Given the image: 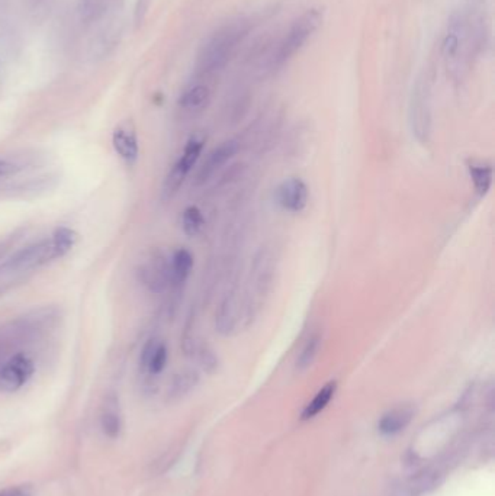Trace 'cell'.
Returning <instances> with one entry per match:
<instances>
[{
	"label": "cell",
	"mask_w": 495,
	"mask_h": 496,
	"mask_svg": "<svg viewBox=\"0 0 495 496\" xmlns=\"http://www.w3.org/2000/svg\"><path fill=\"white\" fill-rule=\"evenodd\" d=\"M276 273V259L270 248L264 247L256 253L252 267L249 282L244 294V302L241 308V321L245 326H250L259 315L264 299L274 286Z\"/></svg>",
	"instance_id": "obj_2"
},
{
	"label": "cell",
	"mask_w": 495,
	"mask_h": 496,
	"mask_svg": "<svg viewBox=\"0 0 495 496\" xmlns=\"http://www.w3.org/2000/svg\"><path fill=\"white\" fill-rule=\"evenodd\" d=\"M238 150H240V142L237 140L226 141L219 147L214 148V150L208 154L207 160L200 167V170H197L195 176V185L202 186L208 183L218 171H221L230 163V160L238 153Z\"/></svg>",
	"instance_id": "obj_9"
},
{
	"label": "cell",
	"mask_w": 495,
	"mask_h": 496,
	"mask_svg": "<svg viewBox=\"0 0 495 496\" xmlns=\"http://www.w3.org/2000/svg\"><path fill=\"white\" fill-rule=\"evenodd\" d=\"M112 144L116 154L127 164H134L138 159V137L134 122L123 119L112 132Z\"/></svg>",
	"instance_id": "obj_12"
},
{
	"label": "cell",
	"mask_w": 495,
	"mask_h": 496,
	"mask_svg": "<svg viewBox=\"0 0 495 496\" xmlns=\"http://www.w3.org/2000/svg\"><path fill=\"white\" fill-rule=\"evenodd\" d=\"M468 171L471 180L474 183V187L478 194L484 196L488 193L492 185V167L491 164L487 163H479V161H471L468 164Z\"/></svg>",
	"instance_id": "obj_17"
},
{
	"label": "cell",
	"mask_w": 495,
	"mask_h": 496,
	"mask_svg": "<svg viewBox=\"0 0 495 496\" xmlns=\"http://www.w3.org/2000/svg\"><path fill=\"white\" fill-rule=\"evenodd\" d=\"M321 345H323V337H321L319 334H312L305 341L298 359H296V367L301 368V370L308 368L315 361V359L318 357V353L321 350Z\"/></svg>",
	"instance_id": "obj_22"
},
{
	"label": "cell",
	"mask_w": 495,
	"mask_h": 496,
	"mask_svg": "<svg viewBox=\"0 0 495 496\" xmlns=\"http://www.w3.org/2000/svg\"><path fill=\"white\" fill-rule=\"evenodd\" d=\"M4 293V290H0V294H2Z\"/></svg>",
	"instance_id": "obj_31"
},
{
	"label": "cell",
	"mask_w": 495,
	"mask_h": 496,
	"mask_svg": "<svg viewBox=\"0 0 495 496\" xmlns=\"http://www.w3.org/2000/svg\"><path fill=\"white\" fill-rule=\"evenodd\" d=\"M182 228L188 237H196L205 228V216L197 206H188L182 213Z\"/></svg>",
	"instance_id": "obj_20"
},
{
	"label": "cell",
	"mask_w": 495,
	"mask_h": 496,
	"mask_svg": "<svg viewBox=\"0 0 495 496\" xmlns=\"http://www.w3.org/2000/svg\"><path fill=\"white\" fill-rule=\"evenodd\" d=\"M160 340H156V338H152V340H148L145 342V345L142 347V352H141V357H140V363H141V367L145 370L148 361H150L154 350H156V347L159 345Z\"/></svg>",
	"instance_id": "obj_26"
},
{
	"label": "cell",
	"mask_w": 495,
	"mask_h": 496,
	"mask_svg": "<svg viewBox=\"0 0 495 496\" xmlns=\"http://www.w3.org/2000/svg\"><path fill=\"white\" fill-rule=\"evenodd\" d=\"M153 4V0H137L135 2V9H134V20L137 27H141L144 23L148 11H150V6Z\"/></svg>",
	"instance_id": "obj_25"
},
{
	"label": "cell",
	"mask_w": 495,
	"mask_h": 496,
	"mask_svg": "<svg viewBox=\"0 0 495 496\" xmlns=\"http://www.w3.org/2000/svg\"><path fill=\"white\" fill-rule=\"evenodd\" d=\"M35 2H37V4H38V2H41V0H35Z\"/></svg>",
	"instance_id": "obj_30"
},
{
	"label": "cell",
	"mask_w": 495,
	"mask_h": 496,
	"mask_svg": "<svg viewBox=\"0 0 495 496\" xmlns=\"http://www.w3.org/2000/svg\"><path fill=\"white\" fill-rule=\"evenodd\" d=\"M193 268V256L186 248H178L170 259V275L171 285L182 286L188 280L190 271Z\"/></svg>",
	"instance_id": "obj_14"
},
{
	"label": "cell",
	"mask_w": 495,
	"mask_h": 496,
	"mask_svg": "<svg viewBox=\"0 0 495 496\" xmlns=\"http://www.w3.org/2000/svg\"><path fill=\"white\" fill-rule=\"evenodd\" d=\"M19 170V167L8 160H0V178H6L11 175H15V173Z\"/></svg>",
	"instance_id": "obj_29"
},
{
	"label": "cell",
	"mask_w": 495,
	"mask_h": 496,
	"mask_svg": "<svg viewBox=\"0 0 495 496\" xmlns=\"http://www.w3.org/2000/svg\"><path fill=\"white\" fill-rule=\"evenodd\" d=\"M323 11L312 8L296 19L278 48L276 56L274 57V66L282 67L298 53L323 23Z\"/></svg>",
	"instance_id": "obj_4"
},
{
	"label": "cell",
	"mask_w": 495,
	"mask_h": 496,
	"mask_svg": "<svg viewBox=\"0 0 495 496\" xmlns=\"http://www.w3.org/2000/svg\"><path fill=\"white\" fill-rule=\"evenodd\" d=\"M140 282L153 293H161L171 285L170 259L161 250H152L137 268Z\"/></svg>",
	"instance_id": "obj_7"
},
{
	"label": "cell",
	"mask_w": 495,
	"mask_h": 496,
	"mask_svg": "<svg viewBox=\"0 0 495 496\" xmlns=\"http://www.w3.org/2000/svg\"><path fill=\"white\" fill-rule=\"evenodd\" d=\"M167 360H169V349H167V344H166L164 341H160L159 345L156 347V350H154V353H153L150 361H148L145 370H147L150 375L157 376V375H160L161 371L166 368Z\"/></svg>",
	"instance_id": "obj_23"
},
{
	"label": "cell",
	"mask_w": 495,
	"mask_h": 496,
	"mask_svg": "<svg viewBox=\"0 0 495 496\" xmlns=\"http://www.w3.org/2000/svg\"><path fill=\"white\" fill-rule=\"evenodd\" d=\"M116 405L118 404H116L115 398L112 401L108 399L104 409H102V414H101L102 433L111 440L118 438L122 431V418H121V414H119Z\"/></svg>",
	"instance_id": "obj_16"
},
{
	"label": "cell",
	"mask_w": 495,
	"mask_h": 496,
	"mask_svg": "<svg viewBox=\"0 0 495 496\" xmlns=\"http://www.w3.org/2000/svg\"><path fill=\"white\" fill-rule=\"evenodd\" d=\"M0 496H32V489L30 485H16L0 490Z\"/></svg>",
	"instance_id": "obj_27"
},
{
	"label": "cell",
	"mask_w": 495,
	"mask_h": 496,
	"mask_svg": "<svg viewBox=\"0 0 495 496\" xmlns=\"http://www.w3.org/2000/svg\"><path fill=\"white\" fill-rule=\"evenodd\" d=\"M209 89L204 85H195L189 87L181 97L179 105L185 111H200L209 102Z\"/></svg>",
	"instance_id": "obj_18"
},
{
	"label": "cell",
	"mask_w": 495,
	"mask_h": 496,
	"mask_svg": "<svg viewBox=\"0 0 495 496\" xmlns=\"http://www.w3.org/2000/svg\"><path fill=\"white\" fill-rule=\"evenodd\" d=\"M78 241L79 234L76 231L68 227H59L51 238L20 248L0 264V275H16V273L39 268L68 254Z\"/></svg>",
	"instance_id": "obj_1"
},
{
	"label": "cell",
	"mask_w": 495,
	"mask_h": 496,
	"mask_svg": "<svg viewBox=\"0 0 495 496\" xmlns=\"http://www.w3.org/2000/svg\"><path fill=\"white\" fill-rule=\"evenodd\" d=\"M193 356H196L197 363H200V366L205 371H208V373H214V371L218 368V357L209 345H207V344L197 345Z\"/></svg>",
	"instance_id": "obj_24"
},
{
	"label": "cell",
	"mask_w": 495,
	"mask_h": 496,
	"mask_svg": "<svg viewBox=\"0 0 495 496\" xmlns=\"http://www.w3.org/2000/svg\"><path fill=\"white\" fill-rule=\"evenodd\" d=\"M204 147H205V140L202 137H192L186 142L179 160L173 164L169 175L164 179L163 189H161V196L164 201L171 199V197L179 192L186 178L189 176V173L193 170L197 160H200L204 151Z\"/></svg>",
	"instance_id": "obj_6"
},
{
	"label": "cell",
	"mask_w": 495,
	"mask_h": 496,
	"mask_svg": "<svg viewBox=\"0 0 495 496\" xmlns=\"http://www.w3.org/2000/svg\"><path fill=\"white\" fill-rule=\"evenodd\" d=\"M35 373L34 360L25 353H16L0 363V392L13 393L27 385Z\"/></svg>",
	"instance_id": "obj_8"
},
{
	"label": "cell",
	"mask_w": 495,
	"mask_h": 496,
	"mask_svg": "<svg viewBox=\"0 0 495 496\" xmlns=\"http://www.w3.org/2000/svg\"><path fill=\"white\" fill-rule=\"evenodd\" d=\"M245 35L247 25L244 22H231L219 28L202 45L200 56H197V66L205 73L221 70L228 63Z\"/></svg>",
	"instance_id": "obj_3"
},
{
	"label": "cell",
	"mask_w": 495,
	"mask_h": 496,
	"mask_svg": "<svg viewBox=\"0 0 495 496\" xmlns=\"http://www.w3.org/2000/svg\"><path fill=\"white\" fill-rule=\"evenodd\" d=\"M241 321V308L237 287H231L218 306L215 315V330L224 337L233 335Z\"/></svg>",
	"instance_id": "obj_11"
},
{
	"label": "cell",
	"mask_w": 495,
	"mask_h": 496,
	"mask_svg": "<svg viewBox=\"0 0 495 496\" xmlns=\"http://www.w3.org/2000/svg\"><path fill=\"white\" fill-rule=\"evenodd\" d=\"M114 0H79V13L85 22L101 19L112 6Z\"/></svg>",
	"instance_id": "obj_21"
},
{
	"label": "cell",
	"mask_w": 495,
	"mask_h": 496,
	"mask_svg": "<svg viewBox=\"0 0 495 496\" xmlns=\"http://www.w3.org/2000/svg\"><path fill=\"white\" fill-rule=\"evenodd\" d=\"M336 390H337V382L331 380V382L326 383L317 392L312 401L304 408V411L301 414V419L308 421V419H312L314 416H317L319 412H323L327 408V405L331 402V399L334 398Z\"/></svg>",
	"instance_id": "obj_15"
},
{
	"label": "cell",
	"mask_w": 495,
	"mask_h": 496,
	"mask_svg": "<svg viewBox=\"0 0 495 496\" xmlns=\"http://www.w3.org/2000/svg\"><path fill=\"white\" fill-rule=\"evenodd\" d=\"M276 204L286 212L298 213L305 209L310 197L307 183L300 178L285 179L275 192Z\"/></svg>",
	"instance_id": "obj_10"
},
{
	"label": "cell",
	"mask_w": 495,
	"mask_h": 496,
	"mask_svg": "<svg viewBox=\"0 0 495 496\" xmlns=\"http://www.w3.org/2000/svg\"><path fill=\"white\" fill-rule=\"evenodd\" d=\"M19 238H20L19 234H13V235L5 238L4 241H0V260L6 257V254L15 247V244Z\"/></svg>",
	"instance_id": "obj_28"
},
{
	"label": "cell",
	"mask_w": 495,
	"mask_h": 496,
	"mask_svg": "<svg viewBox=\"0 0 495 496\" xmlns=\"http://www.w3.org/2000/svg\"><path fill=\"white\" fill-rule=\"evenodd\" d=\"M410 127L420 144H427L432 135V105L430 85L427 79L420 78L411 93L410 101Z\"/></svg>",
	"instance_id": "obj_5"
},
{
	"label": "cell",
	"mask_w": 495,
	"mask_h": 496,
	"mask_svg": "<svg viewBox=\"0 0 495 496\" xmlns=\"http://www.w3.org/2000/svg\"><path fill=\"white\" fill-rule=\"evenodd\" d=\"M197 382H200V375H197L196 371H193V370L182 371V373L175 376V379H173V382L170 385V390H169L170 398H173V399L182 398V396H185L192 389H195Z\"/></svg>",
	"instance_id": "obj_19"
},
{
	"label": "cell",
	"mask_w": 495,
	"mask_h": 496,
	"mask_svg": "<svg viewBox=\"0 0 495 496\" xmlns=\"http://www.w3.org/2000/svg\"><path fill=\"white\" fill-rule=\"evenodd\" d=\"M414 416V411L410 407H400L388 411L379 421L378 428L384 435L398 434L408 427Z\"/></svg>",
	"instance_id": "obj_13"
}]
</instances>
